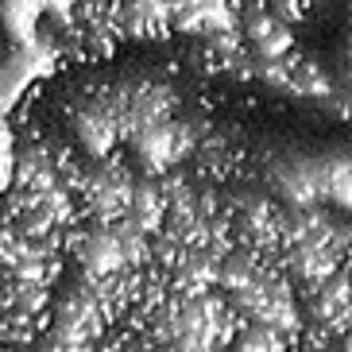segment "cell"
Returning a JSON list of instances; mask_svg holds the SVG:
<instances>
[{
    "label": "cell",
    "instance_id": "1",
    "mask_svg": "<svg viewBox=\"0 0 352 352\" xmlns=\"http://www.w3.org/2000/svg\"><path fill=\"white\" fill-rule=\"evenodd\" d=\"M228 352H290V341L267 325H259V321H240Z\"/></svg>",
    "mask_w": 352,
    "mask_h": 352
},
{
    "label": "cell",
    "instance_id": "2",
    "mask_svg": "<svg viewBox=\"0 0 352 352\" xmlns=\"http://www.w3.org/2000/svg\"><path fill=\"white\" fill-rule=\"evenodd\" d=\"M0 352H28V349H16V344H4Z\"/></svg>",
    "mask_w": 352,
    "mask_h": 352
}]
</instances>
